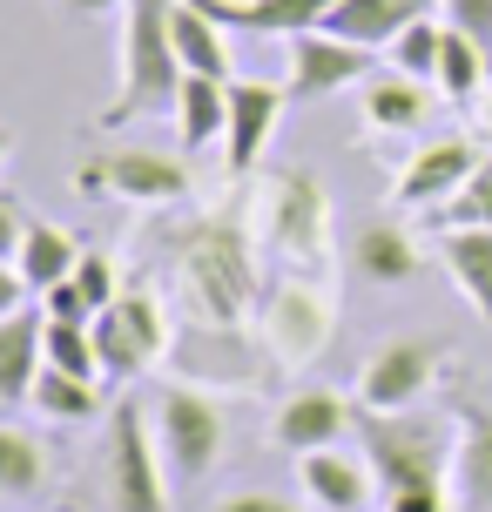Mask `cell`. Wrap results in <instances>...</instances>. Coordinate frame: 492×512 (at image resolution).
Wrapping results in <instances>:
<instances>
[{
    "instance_id": "6da1fadb",
    "label": "cell",
    "mask_w": 492,
    "mask_h": 512,
    "mask_svg": "<svg viewBox=\"0 0 492 512\" xmlns=\"http://www.w3.org/2000/svg\"><path fill=\"white\" fill-rule=\"evenodd\" d=\"M169 277H176V297L189 304L196 324H250V310H263L257 230H243L236 216L189 223V230H176Z\"/></svg>"
},
{
    "instance_id": "7a4b0ae2",
    "label": "cell",
    "mask_w": 492,
    "mask_h": 512,
    "mask_svg": "<svg viewBox=\"0 0 492 512\" xmlns=\"http://www.w3.org/2000/svg\"><path fill=\"white\" fill-rule=\"evenodd\" d=\"M250 230L257 250L277 277H331V196L311 169H277L257 182V203H250Z\"/></svg>"
},
{
    "instance_id": "3957f363",
    "label": "cell",
    "mask_w": 492,
    "mask_h": 512,
    "mask_svg": "<svg viewBox=\"0 0 492 512\" xmlns=\"http://www.w3.org/2000/svg\"><path fill=\"white\" fill-rule=\"evenodd\" d=\"M358 438L378 499L385 492H452V459H459V418H425V411H358Z\"/></svg>"
},
{
    "instance_id": "277c9868",
    "label": "cell",
    "mask_w": 492,
    "mask_h": 512,
    "mask_svg": "<svg viewBox=\"0 0 492 512\" xmlns=\"http://www.w3.org/2000/svg\"><path fill=\"white\" fill-rule=\"evenodd\" d=\"M182 95L176 0H129L122 7V88L102 108V128H129Z\"/></svg>"
},
{
    "instance_id": "5b68a950",
    "label": "cell",
    "mask_w": 492,
    "mask_h": 512,
    "mask_svg": "<svg viewBox=\"0 0 492 512\" xmlns=\"http://www.w3.org/2000/svg\"><path fill=\"white\" fill-rule=\"evenodd\" d=\"M270 344H263V331H243V324H182L176 337H169V371H176L182 384H196V391H257L263 378H270V364L263 358Z\"/></svg>"
},
{
    "instance_id": "8992f818",
    "label": "cell",
    "mask_w": 492,
    "mask_h": 512,
    "mask_svg": "<svg viewBox=\"0 0 492 512\" xmlns=\"http://www.w3.org/2000/svg\"><path fill=\"white\" fill-rule=\"evenodd\" d=\"M156 445H162L169 479H182V486L209 479V465L223 459V405H216V391H196L182 378L162 384L156 391Z\"/></svg>"
},
{
    "instance_id": "52a82bcc",
    "label": "cell",
    "mask_w": 492,
    "mask_h": 512,
    "mask_svg": "<svg viewBox=\"0 0 492 512\" xmlns=\"http://www.w3.org/2000/svg\"><path fill=\"white\" fill-rule=\"evenodd\" d=\"M337 331V283L331 277H277V290L263 297V344L270 358L297 371V364L324 358V344Z\"/></svg>"
},
{
    "instance_id": "ba28073f",
    "label": "cell",
    "mask_w": 492,
    "mask_h": 512,
    "mask_svg": "<svg viewBox=\"0 0 492 512\" xmlns=\"http://www.w3.org/2000/svg\"><path fill=\"white\" fill-rule=\"evenodd\" d=\"M108 499L115 512H169V465H162L156 425L142 418L135 398L108 411Z\"/></svg>"
},
{
    "instance_id": "9c48e42d",
    "label": "cell",
    "mask_w": 492,
    "mask_h": 512,
    "mask_svg": "<svg viewBox=\"0 0 492 512\" xmlns=\"http://www.w3.org/2000/svg\"><path fill=\"white\" fill-rule=\"evenodd\" d=\"M445 358H452V344H445L439 331H405V337H385L371 358H364L358 371V405L371 411H412L425 391H432V378L445 371Z\"/></svg>"
},
{
    "instance_id": "30bf717a",
    "label": "cell",
    "mask_w": 492,
    "mask_h": 512,
    "mask_svg": "<svg viewBox=\"0 0 492 512\" xmlns=\"http://www.w3.org/2000/svg\"><path fill=\"white\" fill-rule=\"evenodd\" d=\"M95 351H102V378H142L156 358H169V324L149 290H122L108 310H95Z\"/></svg>"
},
{
    "instance_id": "8fae6325",
    "label": "cell",
    "mask_w": 492,
    "mask_h": 512,
    "mask_svg": "<svg viewBox=\"0 0 492 512\" xmlns=\"http://www.w3.org/2000/svg\"><path fill=\"white\" fill-rule=\"evenodd\" d=\"M75 189L81 196H122V203H182L196 182L182 169L176 155H156V149H115V155H88L75 169Z\"/></svg>"
},
{
    "instance_id": "7c38bea8",
    "label": "cell",
    "mask_w": 492,
    "mask_h": 512,
    "mask_svg": "<svg viewBox=\"0 0 492 512\" xmlns=\"http://www.w3.org/2000/svg\"><path fill=\"white\" fill-rule=\"evenodd\" d=\"M371 54L378 48H358V41H344L331 27H311V34H297L290 41V102H324L337 88H351V81L371 75Z\"/></svg>"
},
{
    "instance_id": "4fadbf2b",
    "label": "cell",
    "mask_w": 492,
    "mask_h": 512,
    "mask_svg": "<svg viewBox=\"0 0 492 512\" xmlns=\"http://www.w3.org/2000/svg\"><path fill=\"white\" fill-rule=\"evenodd\" d=\"M479 169V149H472L466 135H439V142H425V149L398 169V209H445L459 189H466V176Z\"/></svg>"
},
{
    "instance_id": "5bb4252c",
    "label": "cell",
    "mask_w": 492,
    "mask_h": 512,
    "mask_svg": "<svg viewBox=\"0 0 492 512\" xmlns=\"http://www.w3.org/2000/svg\"><path fill=\"white\" fill-rule=\"evenodd\" d=\"M284 102H290V88H277V81H230V135H223L230 176H250V169L263 162Z\"/></svg>"
},
{
    "instance_id": "9a60e30c",
    "label": "cell",
    "mask_w": 492,
    "mask_h": 512,
    "mask_svg": "<svg viewBox=\"0 0 492 512\" xmlns=\"http://www.w3.org/2000/svg\"><path fill=\"white\" fill-rule=\"evenodd\" d=\"M358 418H351V405L337 398V391H324V384H304V391H290L284 405H277V425H270V438L284 445V452H324V445H337V438L351 432Z\"/></svg>"
},
{
    "instance_id": "2e32d148",
    "label": "cell",
    "mask_w": 492,
    "mask_h": 512,
    "mask_svg": "<svg viewBox=\"0 0 492 512\" xmlns=\"http://www.w3.org/2000/svg\"><path fill=\"white\" fill-rule=\"evenodd\" d=\"M297 486H304V499H311L317 512H364L378 479H371L364 459L324 445V452H304V459H297Z\"/></svg>"
},
{
    "instance_id": "e0dca14e",
    "label": "cell",
    "mask_w": 492,
    "mask_h": 512,
    "mask_svg": "<svg viewBox=\"0 0 492 512\" xmlns=\"http://www.w3.org/2000/svg\"><path fill=\"white\" fill-rule=\"evenodd\" d=\"M216 27H243V34H277V41H297L324 27L337 0H196Z\"/></svg>"
},
{
    "instance_id": "ac0fdd59",
    "label": "cell",
    "mask_w": 492,
    "mask_h": 512,
    "mask_svg": "<svg viewBox=\"0 0 492 512\" xmlns=\"http://www.w3.org/2000/svg\"><path fill=\"white\" fill-rule=\"evenodd\" d=\"M41 337H48V317H41V304H27V310H14V317H0V405H27V398H34V378L48 371Z\"/></svg>"
},
{
    "instance_id": "d6986e66",
    "label": "cell",
    "mask_w": 492,
    "mask_h": 512,
    "mask_svg": "<svg viewBox=\"0 0 492 512\" xmlns=\"http://www.w3.org/2000/svg\"><path fill=\"white\" fill-rule=\"evenodd\" d=\"M432 7H445V0H337L324 14V27L344 34V41H358V48H391L405 27L432 21Z\"/></svg>"
},
{
    "instance_id": "ffe728a7",
    "label": "cell",
    "mask_w": 492,
    "mask_h": 512,
    "mask_svg": "<svg viewBox=\"0 0 492 512\" xmlns=\"http://www.w3.org/2000/svg\"><path fill=\"white\" fill-rule=\"evenodd\" d=\"M459 459H452V499L466 512H492V405H459Z\"/></svg>"
},
{
    "instance_id": "44dd1931",
    "label": "cell",
    "mask_w": 492,
    "mask_h": 512,
    "mask_svg": "<svg viewBox=\"0 0 492 512\" xmlns=\"http://www.w3.org/2000/svg\"><path fill=\"white\" fill-rule=\"evenodd\" d=\"M439 263L479 310V324H492V230H439Z\"/></svg>"
},
{
    "instance_id": "7402d4cb",
    "label": "cell",
    "mask_w": 492,
    "mask_h": 512,
    "mask_svg": "<svg viewBox=\"0 0 492 512\" xmlns=\"http://www.w3.org/2000/svg\"><path fill=\"white\" fill-rule=\"evenodd\" d=\"M81 243L75 230H61V223H41V216H27V236H21V277H27V290L41 297V290H54V283H68L75 277V263H81Z\"/></svg>"
},
{
    "instance_id": "603a6c76",
    "label": "cell",
    "mask_w": 492,
    "mask_h": 512,
    "mask_svg": "<svg viewBox=\"0 0 492 512\" xmlns=\"http://www.w3.org/2000/svg\"><path fill=\"white\" fill-rule=\"evenodd\" d=\"M176 122H182V149H189V155H203L209 142H223V135H230V81L182 75Z\"/></svg>"
},
{
    "instance_id": "cb8c5ba5",
    "label": "cell",
    "mask_w": 492,
    "mask_h": 512,
    "mask_svg": "<svg viewBox=\"0 0 492 512\" xmlns=\"http://www.w3.org/2000/svg\"><path fill=\"white\" fill-rule=\"evenodd\" d=\"M176 54H182V75L230 81V27H216L196 0H176Z\"/></svg>"
},
{
    "instance_id": "d4e9b609",
    "label": "cell",
    "mask_w": 492,
    "mask_h": 512,
    "mask_svg": "<svg viewBox=\"0 0 492 512\" xmlns=\"http://www.w3.org/2000/svg\"><path fill=\"white\" fill-rule=\"evenodd\" d=\"M27 405L41 411V418H54V425H95V418H102V391H95V378L41 371V378H34V398H27Z\"/></svg>"
},
{
    "instance_id": "484cf974",
    "label": "cell",
    "mask_w": 492,
    "mask_h": 512,
    "mask_svg": "<svg viewBox=\"0 0 492 512\" xmlns=\"http://www.w3.org/2000/svg\"><path fill=\"white\" fill-rule=\"evenodd\" d=\"M358 270L371 283H412L418 277V243L398 223H371L358 236Z\"/></svg>"
},
{
    "instance_id": "4316f807",
    "label": "cell",
    "mask_w": 492,
    "mask_h": 512,
    "mask_svg": "<svg viewBox=\"0 0 492 512\" xmlns=\"http://www.w3.org/2000/svg\"><path fill=\"white\" fill-rule=\"evenodd\" d=\"M364 115H371V128H391V135L425 128V81L391 68V81H371V88H364Z\"/></svg>"
},
{
    "instance_id": "83f0119b",
    "label": "cell",
    "mask_w": 492,
    "mask_h": 512,
    "mask_svg": "<svg viewBox=\"0 0 492 512\" xmlns=\"http://www.w3.org/2000/svg\"><path fill=\"white\" fill-rule=\"evenodd\" d=\"M48 486V452L21 425H0V499H34Z\"/></svg>"
},
{
    "instance_id": "f1b7e54d",
    "label": "cell",
    "mask_w": 492,
    "mask_h": 512,
    "mask_svg": "<svg viewBox=\"0 0 492 512\" xmlns=\"http://www.w3.org/2000/svg\"><path fill=\"white\" fill-rule=\"evenodd\" d=\"M432 81H439V95L452 108H472V102H479V88L492 81V61L472 48L459 27H445V54H439V75H432Z\"/></svg>"
},
{
    "instance_id": "f546056e",
    "label": "cell",
    "mask_w": 492,
    "mask_h": 512,
    "mask_svg": "<svg viewBox=\"0 0 492 512\" xmlns=\"http://www.w3.org/2000/svg\"><path fill=\"white\" fill-rule=\"evenodd\" d=\"M41 351H48V371H68V378H95L102 384V351H95V331H88V324H48Z\"/></svg>"
},
{
    "instance_id": "4dcf8cb0",
    "label": "cell",
    "mask_w": 492,
    "mask_h": 512,
    "mask_svg": "<svg viewBox=\"0 0 492 512\" xmlns=\"http://www.w3.org/2000/svg\"><path fill=\"white\" fill-rule=\"evenodd\" d=\"M385 54H391V68H398V75L432 81V75H439V54H445V27L418 21V27H405V34H398Z\"/></svg>"
},
{
    "instance_id": "1f68e13d",
    "label": "cell",
    "mask_w": 492,
    "mask_h": 512,
    "mask_svg": "<svg viewBox=\"0 0 492 512\" xmlns=\"http://www.w3.org/2000/svg\"><path fill=\"white\" fill-rule=\"evenodd\" d=\"M445 230H492V155H479V169L466 176V189L439 209Z\"/></svg>"
},
{
    "instance_id": "d6a6232c",
    "label": "cell",
    "mask_w": 492,
    "mask_h": 512,
    "mask_svg": "<svg viewBox=\"0 0 492 512\" xmlns=\"http://www.w3.org/2000/svg\"><path fill=\"white\" fill-rule=\"evenodd\" d=\"M75 283L88 290V304H95V310H108L115 297H122V290H115V256H108V250H95V243L81 250V263H75Z\"/></svg>"
},
{
    "instance_id": "836d02e7",
    "label": "cell",
    "mask_w": 492,
    "mask_h": 512,
    "mask_svg": "<svg viewBox=\"0 0 492 512\" xmlns=\"http://www.w3.org/2000/svg\"><path fill=\"white\" fill-rule=\"evenodd\" d=\"M34 304H41V317H48V324H95V304H88V290H81L75 277L54 283V290H41Z\"/></svg>"
},
{
    "instance_id": "e575fe53",
    "label": "cell",
    "mask_w": 492,
    "mask_h": 512,
    "mask_svg": "<svg viewBox=\"0 0 492 512\" xmlns=\"http://www.w3.org/2000/svg\"><path fill=\"white\" fill-rule=\"evenodd\" d=\"M445 27H459L472 48L492 61V0H445Z\"/></svg>"
},
{
    "instance_id": "d590c367",
    "label": "cell",
    "mask_w": 492,
    "mask_h": 512,
    "mask_svg": "<svg viewBox=\"0 0 492 512\" xmlns=\"http://www.w3.org/2000/svg\"><path fill=\"white\" fill-rule=\"evenodd\" d=\"M27 277H21V263L14 256H0V317H14V310H27Z\"/></svg>"
},
{
    "instance_id": "8d00e7d4",
    "label": "cell",
    "mask_w": 492,
    "mask_h": 512,
    "mask_svg": "<svg viewBox=\"0 0 492 512\" xmlns=\"http://www.w3.org/2000/svg\"><path fill=\"white\" fill-rule=\"evenodd\" d=\"M445 499H452L445 486H432V492H385L378 512H445Z\"/></svg>"
},
{
    "instance_id": "74e56055",
    "label": "cell",
    "mask_w": 492,
    "mask_h": 512,
    "mask_svg": "<svg viewBox=\"0 0 492 512\" xmlns=\"http://www.w3.org/2000/svg\"><path fill=\"white\" fill-rule=\"evenodd\" d=\"M216 512H297L284 492H230V499H216Z\"/></svg>"
},
{
    "instance_id": "f35d334b",
    "label": "cell",
    "mask_w": 492,
    "mask_h": 512,
    "mask_svg": "<svg viewBox=\"0 0 492 512\" xmlns=\"http://www.w3.org/2000/svg\"><path fill=\"white\" fill-rule=\"evenodd\" d=\"M21 236H27V216L14 196H0V256H21Z\"/></svg>"
},
{
    "instance_id": "ab89813d",
    "label": "cell",
    "mask_w": 492,
    "mask_h": 512,
    "mask_svg": "<svg viewBox=\"0 0 492 512\" xmlns=\"http://www.w3.org/2000/svg\"><path fill=\"white\" fill-rule=\"evenodd\" d=\"M75 14H108V7H129V0H68Z\"/></svg>"
},
{
    "instance_id": "60d3db41",
    "label": "cell",
    "mask_w": 492,
    "mask_h": 512,
    "mask_svg": "<svg viewBox=\"0 0 492 512\" xmlns=\"http://www.w3.org/2000/svg\"><path fill=\"white\" fill-rule=\"evenodd\" d=\"M7 149H14V128H0V162H7Z\"/></svg>"
},
{
    "instance_id": "b9f144b4",
    "label": "cell",
    "mask_w": 492,
    "mask_h": 512,
    "mask_svg": "<svg viewBox=\"0 0 492 512\" xmlns=\"http://www.w3.org/2000/svg\"><path fill=\"white\" fill-rule=\"evenodd\" d=\"M486 128H492V88H486Z\"/></svg>"
}]
</instances>
